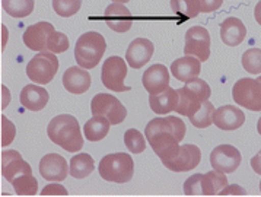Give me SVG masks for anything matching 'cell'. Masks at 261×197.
<instances>
[{
	"instance_id": "cell-2",
	"label": "cell",
	"mask_w": 261,
	"mask_h": 197,
	"mask_svg": "<svg viewBox=\"0 0 261 197\" xmlns=\"http://www.w3.org/2000/svg\"><path fill=\"white\" fill-rule=\"evenodd\" d=\"M47 135L50 140L67 152H77L84 147V137L79 121L70 114H60L48 123Z\"/></svg>"
},
{
	"instance_id": "cell-31",
	"label": "cell",
	"mask_w": 261,
	"mask_h": 197,
	"mask_svg": "<svg viewBox=\"0 0 261 197\" xmlns=\"http://www.w3.org/2000/svg\"><path fill=\"white\" fill-rule=\"evenodd\" d=\"M15 193L19 196H35L38 193V183L32 174H23L18 177L13 183Z\"/></svg>"
},
{
	"instance_id": "cell-27",
	"label": "cell",
	"mask_w": 261,
	"mask_h": 197,
	"mask_svg": "<svg viewBox=\"0 0 261 197\" xmlns=\"http://www.w3.org/2000/svg\"><path fill=\"white\" fill-rule=\"evenodd\" d=\"M95 169L94 158L88 154H77L70 161V176L74 178H86Z\"/></svg>"
},
{
	"instance_id": "cell-42",
	"label": "cell",
	"mask_w": 261,
	"mask_h": 197,
	"mask_svg": "<svg viewBox=\"0 0 261 197\" xmlns=\"http://www.w3.org/2000/svg\"><path fill=\"white\" fill-rule=\"evenodd\" d=\"M254 16H255V21L258 22V25H261V0L257 3V6L254 9Z\"/></svg>"
},
{
	"instance_id": "cell-30",
	"label": "cell",
	"mask_w": 261,
	"mask_h": 197,
	"mask_svg": "<svg viewBox=\"0 0 261 197\" xmlns=\"http://www.w3.org/2000/svg\"><path fill=\"white\" fill-rule=\"evenodd\" d=\"M171 9L186 19H193L201 12L199 0H171Z\"/></svg>"
},
{
	"instance_id": "cell-4",
	"label": "cell",
	"mask_w": 261,
	"mask_h": 197,
	"mask_svg": "<svg viewBox=\"0 0 261 197\" xmlns=\"http://www.w3.org/2000/svg\"><path fill=\"white\" fill-rule=\"evenodd\" d=\"M107 50L105 38L95 31L85 32L74 45V59L84 69H94L101 62Z\"/></svg>"
},
{
	"instance_id": "cell-32",
	"label": "cell",
	"mask_w": 261,
	"mask_h": 197,
	"mask_svg": "<svg viewBox=\"0 0 261 197\" xmlns=\"http://www.w3.org/2000/svg\"><path fill=\"white\" fill-rule=\"evenodd\" d=\"M124 143L132 154H142L146 149V140L136 129H128L124 133Z\"/></svg>"
},
{
	"instance_id": "cell-28",
	"label": "cell",
	"mask_w": 261,
	"mask_h": 197,
	"mask_svg": "<svg viewBox=\"0 0 261 197\" xmlns=\"http://www.w3.org/2000/svg\"><path fill=\"white\" fill-rule=\"evenodd\" d=\"M2 6L13 18H27L34 11V0H2Z\"/></svg>"
},
{
	"instance_id": "cell-41",
	"label": "cell",
	"mask_w": 261,
	"mask_h": 197,
	"mask_svg": "<svg viewBox=\"0 0 261 197\" xmlns=\"http://www.w3.org/2000/svg\"><path fill=\"white\" fill-rule=\"evenodd\" d=\"M251 168L254 169V173H257L261 176V151L255 156L251 158Z\"/></svg>"
},
{
	"instance_id": "cell-16",
	"label": "cell",
	"mask_w": 261,
	"mask_h": 197,
	"mask_svg": "<svg viewBox=\"0 0 261 197\" xmlns=\"http://www.w3.org/2000/svg\"><path fill=\"white\" fill-rule=\"evenodd\" d=\"M105 23L115 32H127L133 25L132 13L124 6V3H111L104 13Z\"/></svg>"
},
{
	"instance_id": "cell-44",
	"label": "cell",
	"mask_w": 261,
	"mask_h": 197,
	"mask_svg": "<svg viewBox=\"0 0 261 197\" xmlns=\"http://www.w3.org/2000/svg\"><path fill=\"white\" fill-rule=\"evenodd\" d=\"M113 2H118V3H127V2H130V0H113Z\"/></svg>"
},
{
	"instance_id": "cell-43",
	"label": "cell",
	"mask_w": 261,
	"mask_h": 197,
	"mask_svg": "<svg viewBox=\"0 0 261 197\" xmlns=\"http://www.w3.org/2000/svg\"><path fill=\"white\" fill-rule=\"evenodd\" d=\"M257 130H258V133L261 135V117L258 118V123H257Z\"/></svg>"
},
{
	"instance_id": "cell-26",
	"label": "cell",
	"mask_w": 261,
	"mask_h": 197,
	"mask_svg": "<svg viewBox=\"0 0 261 197\" xmlns=\"http://www.w3.org/2000/svg\"><path fill=\"white\" fill-rule=\"evenodd\" d=\"M228 186V177L218 169L209 171L203 176V196H216Z\"/></svg>"
},
{
	"instance_id": "cell-8",
	"label": "cell",
	"mask_w": 261,
	"mask_h": 197,
	"mask_svg": "<svg viewBox=\"0 0 261 197\" xmlns=\"http://www.w3.org/2000/svg\"><path fill=\"white\" fill-rule=\"evenodd\" d=\"M232 98L240 107L251 111H261V82L242 78L232 88Z\"/></svg>"
},
{
	"instance_id": "cell-37",
	"label": "cell",
	"mask_w": 261,
	"mask_h": 197,
	"mask_svg": "<svg viewBox=\"0 0 261 197\" xmlns=\"http://www.w3.org/2000/svg\"><path fill=\"white\" fill-rule=\"evenodd\" d=\"M15 133H16V130H15L13 123L9 121L8 117L2 115V146H3V147L11 145L12 142H13Z\"/></svg>"
},
{
	"instance_id": "cell-22",
	"label": "cell",
	"mask_w": 261,
	"mask_h": 197,
	"mask_svg": "<svg viewBox=\"0 0 261 197\" xmlns=\"http://www.w3.org/2000/svg\"><path fill=\"white\" fill-rule=\"evenodd\" d=\"M171 72L181 82H188L197 78L201 72V62L194 56H184L171 64Z\"/></svg>"
},
{
	"instance_id": "cell-39",
	"label": "cell",
	"mask_w": 261,
	"mask_h": 197,
	"mask_svg": "<svg viewBox=\"0 0 261 197\" xmlns=\"http://www.w3.org/2000/svg\"><path fill=\"white\" fill-rule=\"evenodd\" d=\"M42 196H48V194H59V196H67V190L66 187H63L62 184H48L42 188L41 191Z\"/></svg>"
},
{
	"instance_id": "cell-17",
	"label": "cell",
	"mask_w": 261,
	"mask_h": 197,
	"mask_svg": "<svg viewBox=\"0 0 261 197\" xmlns=\"http://www.w3.org/2000/svg\"><path fill=\"white\" fill-rule=\"evenodd\" d=\"M153 50V42L146 38H136L135 41H132L125 52V60L133 69H140L152 59Z\"/></svg>"
},
{
	"instance_id": "cell-6",
	"label": "cell",
	"mask_w": 261,
	"mask_h": 197,
	"mask_svg": "<svg viewBox=\"0 0 261 197\" xmlns=\"http://www.w3.org/2000/svg\"><path fill=\"white\" fill-rule=\"evenodd\" d=\"M162 164L174 173H187L194 169L201 161L200 147L196 145H178L169 154L161 158Z\"/></svg>"
},
{
	"instance_id": "cell-10",
	"label": "cell",
	"mask_w": 261,
	"mask_h": 197,
	"mask_svg": "<svg viewBox=\"0 0 261 197\" xmlns=\"http://www.w3.org/2000/svg\"><path fill=\"white\" fill-rule=\"evenodd\" d=\"M127 75L125 62L118 56L108 57L102 64L101 70V81L105 88L114 92H127L130 91V86H125L124 79Z\"/></svg>"
},
{
	"instance_id": "cell-14",
	"label": "cell",
	"mask_w": 261,
	"mask_h": 197,
	"mask_svg": "<svg viewBox=\"0 0 261 197\" xmlns=\"http://www.w3.org/2000/svg\"><path fill=\"white\" fill-rule=\"evenodd\" d=\"M53 32H56L54 25L48 22H38L30 25L23 32V44L32 52H45L47 42Z\"/></svg>"
},
{
	"instance_id": "cell-11",
	"label": "cell",
	"mask_w": 261,
	"mask_h": 197,
	"mask_svg": "<svg viewBox=\"0 0 261 197\" xmlns=\"http://www.w3.org/2000/svg\"><path fill=\"white\" fill-rule=\"evenodd\" d=\"M186 56H194L200 62H206L210 57V34L203 27H191L186 32Z\"/></svg>"
},
{
	"instance_id": "cell-46",
	"label": "cell",
	"mask_w": 261,
	"mask_h": 197,
	"mask_svg": "<svg viewBox=\"0 0 261 197\" xmlns=\"http://www.w3.org/2000/svg\"><path fill=\"white\" fill-rule=\"evenodd\" d=\"M260 191H261V181H260Z\"/></svg>"
},
{
	"instance_id": "cell-13",
	"label": "cell",
	"mask_w": 261,
	"mask_h": 197,
	"mask_svg": "<svg viewBox=\"0 0 261 197\" xmlns=\"http://www.w3.org/2000/svg\"><path fill=\"white\" fill-rule=\"evenodd\" d=\"M38 169L44 180L56 181V183L64 181L67 174L70 173L66 159L59 154H47L45 156H42Z\"/></svg>"
},
{
	"instance_id": "cell-33",
	"label": "cell",
	"mask_w": 261,
	"mask_h": 197,
	"mask_svg": "<svg viewBox=\"0 0 261 197\" xmlns=\"http://www.w3.org/2000/svg\"><path fill=\"white\" fill-rule=\"evenodd\" d=\"M242 66L248 73H261V48H250L242 54Z\"/></svg>"
},
{
	"instance_id": "cell-18",
	"label": "cell",
	"mask_w": 261,
	"mask_h": 197,
	"mask_svg": "<svg viewBox=\"0 0 261 197\" xmlns=\"http://www.w3.org/2000/svg\"><path fill=\"white\" fill-rule=\"evenodd\" d=\"M244 121H245V114L238 107L223 105V107H219L218 110H215L213 123L216 127H219L220 130H225V132L237 130L244 125Z\"/></svg>"
},
{
	"instance_id": "cell-20",
	"label": "cell",
	"mask_w": 261,
	"mask_h": 197,
	"mask_svg": "<svg viewBox=\"0 0 261 197\" xmlns=\"http://www.w3.org/2000/svg\"><path fill=\"white\" fill-rule=\"evenodd\" d=\"M63 86L74 95L85 93L91 88V75L84 67H69L63 75Z\"/></svg>"
},
{
	"instance_id": "cell-15",
	"label": "cell",
	"mask_w": 261,
	"mask_h": 197,
	"mask_svg": "<svg viewBox=\"0 0 261 197\" xmlns=\"http://www.w3.org/2000/svg\"><path fill=\"white\" fill-rule=\"evenodd\" d=\"M2 174L9 183H13L18 177L23 174H32V168L18 151L11 149V151H3L2 154Z\"/></svg>"
},
{
	"instance_id": "cell-19",
	"label": "cell",
	"mask_w": 261,
	"mask_h": 197,
	"mask_svg": "<svg viewBox=\"0 0 261 197\" xmlns=\"http://www.w3.org/2000/svg\"><path fill=\"white\" fill-rule=\"evenodd\" d=\"M142 82L149 95L164 92L169 86V72L164 64H153L145 70Z\"/></svg>"
},
{
	"instance_id": "cell-45",
	"label": "cell",
	"mask_w": 261,
	"mask_h": 197,
	"mask_svg": "<svg viewBox=\"0 0 261 197\" xmlns=\"http://www.w3.org/2000/svg\"><path fill=\"white\" fill-rule=\"evenodd\" d=\"M258 81H260V82H261V76H260V78H258Z\"/></svg>"
},
{
	"instance_id": "cell-23",
	"label": "cell",
	"mask_w": 261,
	"mask_h": 197,
	"mask_svg": "<svg viewBox=\"0 0 261 197\" xmlns=\"http://www.w3.org/2000/svg\"><path fill=\"white\" fill-rule=\"evenodd\" d=\"M21 104L30 111H41L48 103V92L40 85H27L21 91Z\"/></svg>"
},
{
	"instance_id": "cell-29",
	"label": "cell",
	"mask_w": 261,
	"mask_h": 197,
	"mask_svg": "<svg viewBox=\"0 0 261 197\" xmlns=\"http://www.w3.org/2000/svg\"><path fill=\"white\" fill-rule=\"evenodd\" d=\"M213 117H215V107L207 100L206 103L201 104V107L194 114L191 115V117H188V118H190L191 125L194 126V127L206 129V127L213 125Z\"/></svg>"
},
{
	"instance_id": "cell-24",
	"label": "cell",
	"mask_w": 261,
	"mask_h": 197,
	"mask_svg": "<svg viewBox=\"0 0 261 197\" xmlns=\"http://www.w3.org/2000/svg\"><path fill=\"white\" fill-rule=\"evenodd\" d=\"M149 105L153 113L159 115H165L171 111H175L178 105V92L177 89H172L168 86L164 92L150 95L149 96Z\"/></svg>"
},
{
	"instance_id": "cell-1",
	"label": "cell",
	"mask_w": 261,
	"mask_h": 197,
	"mask_svg": "<svg viewBox=\"0 0 261 197\" xmlns=\"http://www.w3.org/2000/svg\"><path fill=\"white\" fill-rule=\"evenodd\" d=\"M145 136L155 154L162 156L169 154L186 136V125L181 118L168 115L165 118H153L147 123Z\"/></svg>"
},
{
	"instance_id": "cell-3",
	"label": "cell",
	"mask_w": 261,
	"mask_h": 197,
	"mask_svg": "<svg viewBox=\"0 0 261 197\" xmlns=\"http://www.w3.org/2000/svg\"><path fill=\"white\" fill-rule=\"evenodd\" d=\"M178 92V105L175 108L178 114L184 117H191L194 114L203 103H206L212 95L209 83L203 79L194 78L186 82V85L177 89Z\"/></svg>"
},
{
	"instance_id": "cell-40",
	"label": "cell",
	"mask_w": 261,
	"mask_h": 197,
	"mask_svg": "<svg viewBox=\"0 0 261 197\" xmlns=\"http://www.w3.org/2000/svg\"><path fill=\"white\" fill-rule=\"evenodd\" d=\"M219 194L222 196H245L247 193H245V190L242 188L238 184H233V186H226L222 191H220Z\"/></svg>"
},
{
	"instance_id": "cell-21",
	"label": "cell",
	"mask_w": 261,
	"mask_h": 197,
	"mask_svg": "<svg viewBox=\"0 0 261 197\" xmlns=\"http://www.w3.org/2000/svg\"><path fill=\"white\" fill-rule=\"evenodd\" d=\"M247 37V28L241 19L230 16L226 18L220 25V38L229 47H237Z\"/></svg>"
},
{
	"instance_id": "cell-36",
	"label": "cell",
	"mask_w": 261,
	"mask_h": 197,
	"mask_svg": "<svg viewBox=\"0 0 261 197\" xmlns=\"http://www.w3.org/2000/svg\"><path fill=\"white\" fill-rule=\"evenodd\" d=\"M184 193L187 196H203V174H194L186 180Z\"/></svg>"
},
{
	"instance_id": "cell-7",
	"label": "cell",
	"mask_w": 261,
	"mask_h": 197,
	"mask_svg": "<svg viewBox=\"0 0 261 197\" xmlns=\"http://www.w3.org/2000/svg\"><path fill=\"white\" fill-rule=\"evenodd\" d=\"M57 70H59V59L51 52H40L37 56L32 57L27 66L28 78L38 85L51 82Z\"/></svg>"
},
{
	"instance_id": "cell-34",
	"label": "cell",
	"mask_w": 261,
	"mask_h": 197,
	"mask_svg": "<svg viewBox=\"0 0 261 197\" xmlns=\"http://www.w3.org/2000/svg\"><path fill=\"white\" fill-rule=\"evenodd\" d=\"M82 6V0H53V9L63 18H70L77 13Z\"/></svg>"
},
{
	"instance_id": "cell-25",
	"label": "cell",
	"mask_w": 261,
	"mask_h": 197,
	"mask_svg": "<svg viewBox=\"0 0 261 197\" xmlns=\"http://www.w3.org/2000/svg\"><path fill=\"white\" fill-rule=\"evenodd\" d=\"M110 126H111V123L105 117H102V115H94L84 126V133L86 140H89V142H99V140H102L105 136L108 135V132H110Z\"/></svg>"
},
{
	"instance_id": "cell-38",
	"label": "cell",
	"mask_w": 261,
	"mask_h": 197,
	"mask_svg": "<svg viewBox=\"0 0 261 197\" xmlns=\"http://www.w3.org/2000/svg\"><path fill=\"white\" fill-rule=\"evenodd\" d=\"M200 9L203 13H209V12H215L219 9L223 3V0H199Z\"/></svg>"
},
{
	"instance_id": "cell-35",
	"label": "cell",
	"mask_w": 261,
	"mask_h": 197,
	"mask_svg": "<svg viewBox=\"0 0 261 197\" xmlns=\"http://www.w3.org/2000/svg\"><path fill=\"white\" fill-rule=\"evenodd\" d=\"M67 48H69V38L63 32H53L47 42V52L57 54V53H64Z\"/></svg>"
},
{
	"instance_id": "cell-5",
	"label": "cell",
	"mask_w": 261,
	"mask_h": 197,
	"mask_svg": "<svg viewBox=\"0 0 261 197\" xmlns=\"http://www.w3.org/2000/svg\"><path fill=\"white\" fill-rule=\"evenodd\" d=\"M98 171L105 181L123 184L133 178L135 162L128 154H110L101 159Z\"/></svg>"
},
{
	"instance_id": "cell-12",
	"label": "cell",
	"mask_w": 261,
	"mask_h": 197,
	"mask_svg": "<svg viewBox=\"0 0 261 197\" xmlns=\"http://www.w3.org/2000/svg\"><path fill=\"white\" fill-rule=\"evenodd\" d=\"M241 161H242L241 152L232 145L216 146L210 154V164L213 169H218L225 174L237 171L241 165Z\"/></svg>"
},
{
	"instance_id": "cell-9",
	"label": "cell",
	"mask_w": 261,
	"mask_h": 197,
	"mask_svg": "<svg viewBox=\"0 0 261 197\" xmlns=\"http://www.w3.org/2000/svg\"><path fill=\"white\" fill-rule=\"evenodd\" d=\"M91 111L94 115L105 117L111 123V126L123 123L127 115V110L121 104V101H118L114 95H108V93L95 95L91 103Z\"/></svg>"
}]
</instances>
